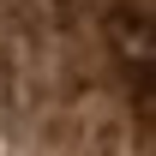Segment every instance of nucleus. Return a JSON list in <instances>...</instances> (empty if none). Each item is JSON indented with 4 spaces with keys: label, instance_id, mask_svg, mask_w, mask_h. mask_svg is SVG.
Returning <instances> with one entry per match:
<instances>
[{
    "label": "nucleus",
    "instance_id": "f257e3e1",
    "mask_svg": "<svg viewBox=\"0 0 156 156\" xmlns=\"http://www.w3.org/2000/svg\"><path fill=\"white\" fill-rule=\"evenodd\" d=\"M0 156H156V0H0Z\"/></svg>",
    "mask_w": 156,
    "mask_h": 156
}]
</instances>
